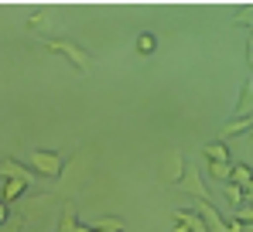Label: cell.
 I'll use <instances>...</instances> for the list:
<instances>
[{
	"label": "cell",
	"instance_id": "obj_4",
	"mask_svg": "<svg viewBox=\"0 0 253 232\" xmlns=\"http://www.w3.org/2000/svg\"><path fill=\"white\" fill-rule=\"evenodd\" d=\"M0 178H14V181H24L28 188L35 185V171H31V167H24L21 160H10V157H3V160H0Z\"/></svg>",
	"mask_w": 253,
	"mask_h": 232
},
{
	"label": "cell",
	"instance_id": "obj_2",
	"mask_svg": "<svg viewBox=\"0 0 253 232\" xmlns=\"http://www.w3.org/2000/svg\"><path fill=\"white\" fill-rule=\"evenodd\" d=\"M192 212H195V215H199V219H202V222L209 226V232H229V222H226V219L219 215V208L212 205L209 198H195Z\"/></svg>",
	"mask_w": 253,
	"mask_h": 232
},
{
	"label": "cell",
	"instance_id": "obj_19",
	"mask_svg": "<svg viewBox=\"0 0 253 232\" xmlns=\"http://www.w3.org/2000/svg\"><path fill=\"white\" fill-rule=\"evenodd\" d=\"M247 62H250V69H253V31H250V41H247Z\"/></svg>",
	"mask_w": 253,
	"mask_h": 232
},
{
	"label": "cell",
	"instance_id": "obj_3",
	"mask_svg": "<svg viewBox=\"0 0 253 232\" xmlns=\"http://www.w3.org/2000/svg\"><path fill=\"white\" fill-rule=\"evenodd\" d=\"M44 48H48V51H55V55H65V58H69L76 69H83V72L89 69V55H85L79 44H72V41L55 38V41H44Z\"/></svg>",
	"mask_w": 253,
	"mask_h": 232
},
{
	"label": "cell",
	"instance_id": "obj_17",
	"mask_svg": "<svg viewBox=\"0 0 253 232\" xmlns=\"http://www.w3.org/2000/svg\"><path fill=\"white\" fill-rule=\"evenodd\" d=\"M21 226H24V219H21V215H14L7 226H0V232H21Z\"/></svg>",
	"mask_w": 253,
	"mask_h": 232
},
{
	"label": "cell",
	"instance_id": "obj_11",
	"mask_svg": "<svg viewBox=\"0 0 253 232\" xmlns=\"http://www.w3.org/2000/svg\"><path fill=\"white\" fill-rule=\"evenodd\" d=\"M222 194H226V201L233 205V212L247 205V194H243V188H240V185H233V181H226V188H222Z\"/></svg>",
	"mask_w": 253,
	"mask_h": 232
},
{
	"label": "cell",
	"instance_id": "obj_10",
	"mask_svg": "<svg viewBox=\"0 0 253 232\" xmlns=\"http://www.w3.org/2000/svg\"><path fill=\"white\" fill-rule=\"evenodd\" d=\"M181 174H185L181 154H178V151H171V154H168V167H165V178H171V181L178 185V181H181Z\"/></svg>",
	"mask_w": 253,
	"mask_h": 232
},
{
	"label": "cell",
	"instance_id": "obj_12",
	"mask_svg": "<svg viewBox=\"0 0 253 232\" xmlns=\"http://www.w3.org/2000/svg\"><path fill=\"white\" fill-rule=\"evenodd\" d=\"M209 174L215 181H229V174H233V160H209Z\"/></svg>",
	"mask_w": 253,
	"mask_h": 232
},
{
	"label": "cell",
	"instance_id": "obj_1",
	"mask_svg": "<svg viewBox=\"0 0 253 232\" xmlns=\"http://www.w3.org/2000/svg\"><path fill=\"white\" fill-rule=\"evenodd\" d=\"M28 164H31V171L42 174V178H58V174L65 171V160H62V154H55V151H35Z\"/></svg>",
	"mask_w": 253,
	"mask_h": 232
},
{
	"label": "cell",
	"instance_id": "obj_15",
	"mask_svg": "<svg viewBox=\"0 0 253 232\" xmlns=\"http://www.w3.org/2000/svg\"><path fill=\"white\" fill-rule=\"evenodd\" d=\"M96 232H124V219H117V215H103V219H96Z\"/></svg>",
	"mask_w": 253,
	"mask_h": 232
},
{
	"label": "cell",
	"instance_id": "obj_9",
	"mask_svg": "<svg viewBox=\"0 0 253 232\" xmlns=\"http://www.w3.org/2000/svg\"><path fill=\"white\" fill-rule=\"evenodd\" d=\"M202 157L206 160H229V147H226V140H212L202 147Z\"/></svg>",
	"mask_w": 253,
	"mask_h": 232
},
{
	"label": "cell",
	"instance_id": "obj_20",
	"mask_svg": "<svg viewBox=\"0 0 253 232\" xmlns=\"http://www.w3.org/2000/svg\"><path fill=\"white\" fill-rule=\"evenodd\" d=\"M243 194H247V205H253V181L247 185V188H243Z\"/></svg>",
	"mask_w": 253,
	"mask_h": 232
},
{
	"label": "cell",
	"instance_id": "obj_14",
	"mask_svg": "<svg viewBox=\"0 0 253 232\" xmlns=\"http://www.w3.org/2000/svg\"><path fill=\"white\" fill-rule=\"evenodd\" d=\"M58 232H79V222H76V208H72V205H62V219H58Z\"/></svg>",
	"mask_w": 253,
	"mask_h": 232
},
{
	"label": "cell",
	"instance_id": "obj_18",
	"mask_svg": "<svg viewBox=\"0 0 253 232\" xmlns=\"http://www.w3.org/2000/svg\"><path fill=\"white\" fill-rule=\"evenodd\" d=\"M7 215H10V212H7V201H3V198H0V226H7V222H10V219H7Z\"/></svg>",
	"mask_w": 253,
	"mask_h": 232
},
{
	"label": "cell",
	"instance_id": "obj_7",
	"mask_svg": "<svg viewBox=\"0 0 253 232\" xmlns=\"http://www.w3.org/2000/svg\"><path fill=\"white\" fill-rule=\"evenodd\" d=\"M174 219H178V222H185V226H188V232H209V226H206V222H202L192 208H178V212H174Z\"/></svg>",
	"mask_w": 253,
	"mask_h": 232
},
{
	"label": "cell",
	"instance_id": "obj_6",
	"mask_svg": "<svg viewBox=\"0 0 253 232\" xmlns=\"http://www.w3.org/2000/svg\"><path fill=\"white\" fill-rule=\"evenodd\" d=\"M253 130V116H236L229 123H222V140L226 137H236V133H250Z\"/></svg>",
	"mask_w": 253,
	"mask_h": 232
},
{
	"label": "cell",
	"instance_id": "obj_8",
	"mask_svg": "<svg viewBox=\"0 0 253 232\" xmlns=\"http://www.w3.org/2000/svg\"><path fill=\"white\" fill-rule=\"evenodd\" d=\"M24 188H28L24 181H14V178H3V188H0V198H3V201L10 205V201H17V198L24 194Z\"/></svg>",
	"mask_w": 253,
	"mask_h": 232
},
{
	"label": "cell",
	"instance_id": "obj_22",
	"mask_svg": "<svg viewBox=\"0 0 253 232\" xmlns=\"http://www.w3.org/2000/svg\"><path fill=\"white\" fill-rule=\"evenodd\" d=\"M250 133H253V130H250Z\"/></svg>",
	"mask_w": 253,
	"mask_h": 232
},
{
	"label": "cell",
	"instance_id": "obj_13",
	"mask_svg": "<svg viewBox=\"0 0 253 232\" xmlns=\"http://www.w3.org/2000/svg\"><path fill=\"white\" fill-rule=\"evenodd\" d=\"M229 181H233V185H240V188H247V185L253 181V167H250V164H233Z\"/></svg>",
	"mask_w": 253,
	"mask_h": 232
},
{
	"label": "cell",
	"instance_id": "obj_5",
	"mask_svg": "<svg viewBox=\"0 0 253 232\" xmlns=\"http://www.w3.org/2000/svg\"><path fill=\"white\" fill-rule=\"evenodd\" d=\"M178 188H181V192H188L192 198H209L206 181H202V174H199V167H185V174H181Z\"/></svg>",
	"mask_w": 253,
	"mask_h": 232
},
{
	"label": "cell",
	"instance_id": "obj_21",
	"mask_svg": "<svg viewBox=\"0 0 253 232\" xmlns=\"http://www.w3.org/2000/svg\"><path fill=\"white\" fill-rule=\"evenodd\" d=\"M79 232H96V229H85V226H79Z\"/></svg>",
	"mask_w": 253,
	"mask_h": 232
},
{
	"label": "cell",
	"instance_id": "obj_16",
	"mask_svg": "<svg viewBox=\"0 0 253 232\" xmlns=\"http://www.w3.org/2000/svg\"><path fill=\"white\" fill-rule=\"evenodd\" d=\"M154 48H158V38H154L151 31L137 35V51H140V55H154Z\"/></svg>",
	"mask_w": 253,
	"mask_h": 232
}]
</instances>
